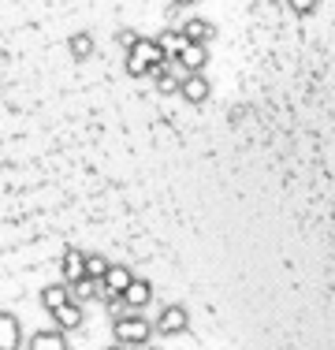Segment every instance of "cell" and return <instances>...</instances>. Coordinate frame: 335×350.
Returning <instances> with one entry per match:
<instances>
[{
  "mask_svg": "<svg viewBox=\"0 0 335 350\" xmlns=\"http://www.w3.org/2000/svg\"><path fill=\"white\" fill-rule=\"evenodd\" d=\"M112 336H116V343L142 350L149 343V336H153V324H149L142 313H127V317H120V321L112 324Z\"/></svg>",
  "mask_w": 335,
  "mask_h": 350,
  "instance_id": "6da1fadb",
  "label": "cell"
},
{
  "mask_svg": "<svg viewBox=\"0 0 335 350\" xmlns=\"http://www.w3.org/2000/svg\"><path fill=\"white\" fill-rule=\"evenodd\" d=\"M187 328H190V313L183 306H164L161 317L153 321V332H161V336H183Z\"/></svg>",
  "mask_w": 335,
  "mask_h": 350,
  "instance_id": "7a4b0ae2",
  "label": "cell"
},
{
  "mask_svg": "<svg viewBox=\"0 0 335 350\" xmlns=\"http://www.w3.org/2000/svg\"><path fill=\"white\" fill-rule=\"evenodd\" d=\"M127 53H134L142 64H149V71H157V68L168 64V45L161 38H138V45L127 49Z\"/></svg>",
  "mask_w": 335,
  "mask_h": 350,
  "instance_id": "3957f363",
  "label": "cell"
},
{
  "mask_svg": "<svg viewBox=\"0 0 335 350\" xmlns=\"http://www.w3.org/2000/svg\"><path fill=\"white\" fill-rule=\"evenodd\" d=\"M82 261H86V250H64V257H60V276L67 287H79V283H86V269H82Z\"/></svg>",
  "mask_w": 335,
  "mask_h": 350,
  "instance_id": "277c9868",
  "label": "cell"
},
{
  "mask_svg": "<svg viewBox=\"0 0 335 350\" xmlns=\"http://www.w3.org/2000/svg\"><path fill=\"white\" fill-rule=\"evenodd\" d=\"M179 38H183V45H205L209 49V41L216 38V30H213V23L209 19H187V23H179Z\"/></svg>",
  "mask_w": 335,
  "mask_h": 350,
  "instance_id": "5b68a950",
  "label": "cell"
},
{
  "mask_svg": "<svg viewBox=\"0 0 335 350\" xmlns=\"http://www.w3.org/2000/svg\"><path fill=\"white\" fill-rule=\"evenodd\" d=\"M209 90H213V86H209L205 75H183V79H179V97L187 105H205L209 101Z\"/></svg>",
  "mask_w": 335,
  "mask_h": 350,
  "instance_id": "8992f818",
  "label": "cell"
},
{
  "mask_svg": "<svg viewBox=\"0 0 335 350\" xmlns=\"http://www.w3.org/2000/svg\"><path fill=\"white\" fill-rule=\"evenodd\" d=\"M53 321H56V328H60V332H75V328H82V324H86V313H82V302H79V298H71V302H64L60 310H53Z\"/></svg>",
  "mask_w": 335,
  "mask_h": 350,
  "instance_id": "52a82bcc",
  "label": "cell"
},
{
  "mask_svg": "<svg viewBox=\"0 0 335 350\" xmlns=\"http://www.w3.org/2000/svg\"><path fill=\"white\" fill-rule=\"evenodd\" d=\"M123 302H127V306H131L134 313H138V310H146V306L153 302V283H149V280H138V276H134V280H131V287L123 291Z\"/></svg>",
  "mask_w": 335,
  "mask_h": 350,
  "instance_id": "ba28073f",
  "label": "cell"
},
{
  "mask_svg": "<svg viewBox=\"0 0 335 350\" xmlns=\"http://www.w3.org/2000/svg\"><path fill=\"white\" fill-rule=\"evenodd\" d=\"M30 350H67V336L60 328H41L30 336Z\"/></svg>",
  "mask_w": 335,
  "mask_h": 350,
  "instance_id": "9c48e42d",
  "label": "cell"
},
{
  "mask_svg": "<svg viewBox=\"0 0 335 350\" xmlns=\"http://www.w3.org/2000/svg\"><path fill=\"white\" fill-rule=\"evenodd\" d=\"M131 280H134V272L127 269V265H108V272H105V287H108V295H123V291L131 287Z\"/></svg>",
  "mask_w": 335,
  "mask_h": 350,
  "instance_id": "30bf717a",
  "label": "cell"
},
{
  "mask_svg": "<svg viewBox=\"0 0 335 350\" xmlns=\"http://www.w3.org/2000/svg\"><path fill=\"white\" fill-rule=\"evenodd\" d=\"M71 298H75V295H71V287H67V283H49V287L41 291V306H45L49 313L60 310L64 302H71Z\"/></svg>",
  "mask_w": 335,
  "mask_h": 350,
  "instance_id": "8fae6325",
  "label": "cell"
},
{
  "mask_svg": "<svg viewBox=\"0 0 335 350\" xmlns=\"http://www.w3.org/2000/svg\"><path fill=\"white\" fill-rule=\"evenodd\" d=\"M149 79L157 82V90H161V94H175V90H179V75L168 68V64H164V68H157L153 75H149Z\"/></svg>",
  "mask_w": 335,
  "mask_h": 350,
  "instance_id": "7c38bea8",
  "label": "cell"
},
{
  "mask_svg": "<svg viewBox=\"0 0 335 350\" xmlns=\"http://www.w3.org/2000/svg\"><path fill=\"white\" fill-rule=\"evenodd\" d=\"M108 265H112V261H105L100 254H86V261H82V269H86V280L100 283V280H105V272H108Z\"/></svg>",
  "mask_w": 335,
  "mask_h": 350,
  "instance_id": "4fadbf2b",
  "label": "cell"
},
{
  "mask_svg": "<svg viewBox=\"0 0 335 350\" xmlns=\"http://www.w3.org/2000/svg\"><path fill=\"white\" fill-rule=\"evenodd\" d=\"M71 56H79V60H86V56H94V38H90L86 30H79V34L71 38Z\"/></svg>",
  "mask_w": 335,
  "mask_h": 350,
  "instance_id": "5bb4252c",
  "label": "cell"
},
{
  "mask_svg": "<svg viewBox=\"0 0 335 350\" xmlns=\"http://www.w3.org/2000/svg\"><path fill=\"white\" fill-rule=\"evenodd\" d=\"M138 30H131V27H123L120 30V34H116V41H120V45H123V53H127V49H134V45H138Z\"/></svg>",
  "mask_w": 335,
  "mask_h": 350,
  "instance_id": "9a60e30c",
  "label": "cell"
},
{
  "mask_svg": "<svg viewBox=\"0 0 335 350\" xmlns=\"http://www.w3.org/2000/svg\"><path fill=\"white\" fill-rule=\"evenodd\" d=\"M295 15H313L317 12V0H287Z\"/></svg>",
  "mask_w": 335,
  "mask_h": 350,
  "instance_id": "2e32d148",
  "label": "cell"
},
{
  "mask_svg": "<svg viewBox=\"0 0 335 350\" xmlns=\"http://www.w3.org/2000/svg\"><path fill=\"white\" fill-rule=\"evenodd\" d=\"M175 8H190V4H198V0H172Z\"/></svg>",
  "mask_w": 335,
  "mask_h": 350,
  "instance_id": "e0dca14e",
  "label": "cell"
},
{
  "mask_svg": "<svg viewBox=\"0 0 335 350\" xmlns=\"http://www.w3.org/2000/svg\"><path fill=\"white\" fill-rule=\"evenodd\" d=\"M108 350H134V347H123V343H116V347H108Z\"/></svg>",
  "mask_w": 335,
  "mask_h": 350,
  "instance_id": "ac0fdd59",
  "label": "cell"
},
{
  "mask_svg": "<svg viewBox=\"0 0 335 350\" xmlns=\"http://www.w3.org/2000/svg\"><path fill=\"white\" fill-rule=\"evenodd\" d=\"M142 350H161V347H149V343H146V347H142Z\"/></svg>",
  "mask_w": 335,
  "mask_h": 350,
  "instance_id": "d6986e66",
  "label": "cell"
}]
</instances>
